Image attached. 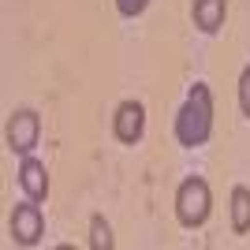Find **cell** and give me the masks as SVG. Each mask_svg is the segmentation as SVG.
<instances>
[{"mask_svg":"<svg viewBox=\"0 0 250 250\" xmlns=\"http://www.w3.org/2000/svg\"><path fill=\"white\" fill-rule=\"evenodd\" d=\"M176 142L179 146H206L209 135H213V90H209L206 83H194L190 86L187 101H183V108L176 112Z\"/></svg>","mask_w":250,"mask_h":250,"instance_id":"obj_1","label":"cell"},{"mask_svg":"<svg viewBox=\"0 0 250 250\" xmlns=\"http://www.w3.org/2000/svg\"><path fill=\"white\" fill-rule=\"evenodd\" d=\"M209 209H213L209 183L202 176H187L176 190V220L183 228H202L209 220Z\"/></svg>","mask_w":250,"mask_h":250,"instance_id":"obj_2","label":"cell"},{"mask_svg":"<svg viewBox=\"0 0 250 250\" xmlns=\"http://www.w3.org/2000/svg\"><path fill=\"white\" fill-rule=\"evenodd\" d=\"M38 138H42V120H38L34 108L11 112V120H8V149H11V153L26 157L34 146H38Z\"/></svg>","mask_w":250,"mask_h":250,"instance_id":"obj_3","label":"cell"},{"mask_svg":"<svg viewBox=\"0 0 250 250\" xmlns=\"http://www.w3.org/2000/svg\"><path fill=\"white\" fill-rule=\"evenodd\" d=\"M42 231H45V217H42L38 202L26 198L22 206H15V213H11V239L22 243V247H34L42 239Z\"/></svg>","mask_w":250,"mask_h":250,"instance_id":"obj_4","label":"cell"},{"mask_svg":"<svg viewBox=\"0 0 250 250\" xmlns=\"http://www.w3.org/2000/svg\"><path fill=\"white\" fill-rule=\"evenodd\" d=\"M112 131L124 146H135L138 138H142V131H146V108L138 101H124L112 116Z\"/></svg>","mask_w":250,"mask_h":250,"instance_id":"obj_5","label":"cell"},{"mask_svg":"<svg viewBox=\"0 0 250 250\" xmlns=\"http://www.w3.org/2000/svg\"><path fill=\"white\" fill-rule=\"evenodd\" d=\"M19 183L22 190H26V198L34 202H45L49 198V172H45V165L38 161V157H22V165H19Z\"/></svg>","mask_w":250,"mask_h":250,"instance_id":"obj_6","label":"cell"},{"mask_svg":"<svg viewBox=\"0 0 250 250\" xmlns=\"http://www.w3.org/2000/svg\"><path fill=\"white\" fill-rule=\"evenodd\" d=\"M194 26L202 34H217L224 26V15H228V0H194Z\"/></svg>","mask_w":250,"mask_h":250,"instance_id":"obj_7","label":"cell"},{"mask_svg":"<svg viewBox=\"0 0 250 250\" xmlns=\"http://www.w3.org/2000/svg\"><path fill=\"white\" fill-rule=\"evenodd\" d=\"M231 228H235V235L250 231V190L247 187H231Z\"/></svg>","mask_w":250,"mask_h":250,"instance_id":"obj_8","label":"cell"},{"mask_svg":"<svg viewBox=\"0 0 250 250\" xmlns=\"http://www.w3.org/2000/svg\"><path fill=\"white\" fill-rule=\"evenodd\" d=\"M112 228H108V220L101 217V213H94L90 217V247L94 250H112Z\"/></svg>","mask_w":250,"mask_h":250,"instance_id":"obj_9","label":"cell"},{"mask_svg":"<svg viewBox=\"0 0 250 250\" xmlns=\"http://www.w3.org/2000/svg\"><path fill=\"white\" fill-rule=\"evenodd\" d=\"M146 8H149V0H116V11H120L124 19H135V15H142Z\"/></svg>","mask_w":250,"mask_h":250,"instance_id":"obj_10","label":"cell"},{"mask_svg":"<svg viewBox=\"0 0 250 250\" xmlns=\"http://www.w3.org/2000/svg\"><path fill=\"white\" fill-rule=\"evenodd\" d=\"M239 108H243V116L250 120V63L243 67V75H239Z\"/></svg>","mask_w":250,"mask_h":250,"instance_id":"obj_11","label":"cell"}]
</instances>
